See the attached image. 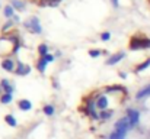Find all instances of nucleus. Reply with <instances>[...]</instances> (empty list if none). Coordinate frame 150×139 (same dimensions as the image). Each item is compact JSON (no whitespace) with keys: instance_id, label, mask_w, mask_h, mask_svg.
I'll return each instance as SVG.
<instances>
[{"instance_id":"f257e3e1","label":"nucleus","mask_w":150,"mask_h":139,"mask_svg":"<svg viewBox=\"0 0 150 139\" xmlns=\"http://www.w3.org/2000/svg\"><path fill=\"white\" fill-rule=\"evenodd\" d=\"M150 39L146 36H133L130 41V49L137 51V49H149Z\"/></svg>"},{"instance_id":"f03ea898","label":"nucleus","mask_w":150,"mask_h":139,"mask_svg":"<svg viewBox=\"0 0 150 139\" xmlns=\"http://www.w3.org/2000/svg\"><path fill=\"white\" fill-rule=\"evenodd\" d=\"M25 28H26L28 31H31L32 34H41V32H42V28H41V25H40V20H38V17H35V16L25 22Z\"/></svg>"},{"instance_id":"7ed1b4c3","label":"nucleus","mask_w":150,"mask_h":139,"mask_svg":"<svg viewBox=\"0 0 150 139\" xmlns=\"http://www.w3.org/2000/svg\"><path fill=\"white\" fill-rule=\"evenodd\" d=\"M128 128H130V123H128V119L127 117L125 119H121V120H118L115 123V132L118 135H121L122 138H125V133H127Z\"/></svg>"},{"instance_id":"20e7f679","label":"nucleus","mask_w":150,"mask_h":139,"mask_svg":"<svg viewBox=\"0 0 150 139\" xmlns=\"http://www.w3.org/2000/svg\"><path fill=\"white\" fill-rule=\"evenodd\" d=\"M127 119H128V123H130V126L133 128V126H136V125L139 123L140 113H139L137 110H134V109H130V110H128V115H127Z\"/></svg>"},{"instance_id":"39448f33","label":"nucleus","mask_w":150,"mask_h":139,"mask_svg":"<svg viewBox=\"0 0 150 139\" xmlns=\"http://www.w3.org/2000/svg\"><path fill=\"white\" fill-rule=\"evenodd\" d=\"M54 59V57L51 55V54H47V55H44L41 59H40V62H38V70L41 71V73H44L45 71V65L48 64V62H51Z\"/></svg>"},{"instance_id":"423d86ee","label":"nucleus","mask_w":150,"mask_h":139,"mask_svg":"<svg viewBox=\"0 0 150 139\" xmlns=\"http://www.w3.org/2000/svg\"><path fill=\"white\" fill-rule=\"evenodd\" d=\"M95 106L100 109V110H105L106 109V106H108V98L105 97V96H99L98 98H96V101H95Z\"/></svg>"},{"instance_id":"0eeeda50","label":"nucleus","mask_w":150,"mask_h":139,"mask_svg":"<svg viewBox=\"0 0 150 139\" xmlns=\"http://www.w3.org/2000/svg\"><path fill=\"white\" fill-rule=\"evenodd\" d=\"M124 55H125L124 52L115 54V55H112V57H111V58L108 59V62H106V64H108V65H115V64H118V62H120V61H121V59L124 58Z\"/></svg>"},{"instance_id":"6e6552de","label":"nucleus","mask_w":150,"mask_h":139,"mask_svg":"<svg viewBox=\"0 0 150 139\" xmlns=\"http://www.w3.org/2000/svg\"><path fill=\"white\" fill-rule=\"evenodd\" d=\"M1 67L6 70V71H13V67H15V62L12 61V59H3V62H1Z\"/></svg>"},{"instance_id":"1a4fd4ad","label":"nucleus","mask_w":150,"mask_h":139,"mask_svg":"<svg viewBox=\"0 0 150 139\" xmlns=\"http://www.w3.org/2000/svg\"><path fill=\"white\" fill-rule=\"evenodd\" d=\"M15 73H16L18 75H25V74H28V73H29V68H28V67H25L23 64H19V65H18V68L15 70Z\"/></svg>"},{"instance_id":"9d476101","label":"nucleus","mask_w":150,"mask_h":139,"mask_svg":"<svg viewBox=\"0 0 150 139\" xmlns=\"http://www.w3.org/2000/svg\"><path fill=\"white\" fill-rule=\"evenodd\" d=\"M147 96H150V84L146 86V87H143L140 92L137 93V98H144V97H147Z\"/></svg>"},{"instance_id":"9b49d317","label":"nucleus","mask_w":150,"mask_h":139,"mask_svg":"<svg viewBox=\"0 0 150 139\" xmlns=\"http://www.w3.org/2000/svg\"><path fill=\"white\" fill-rule=\"evenodd\" d=\"M31 107H32L31 101H28V100H22V101H19V109H21V110H29Z\"/></svg>"},{"instance_id":"f8f14e48","label":"nucleus","mask_w":150,"mask_h":139,"mask_svg":"<svg viewBox=\"0 0 150 139\" xmlns=\"http://www.w3.org/2000/svg\"><path fill=\"white\" fill-rule=\"evenodd\" d=\"M3 12H4V16H6V17H13V16H15V10H13L12 6H6Z\"/></svg>"},{"instance_id":"ddd939ff","label":"nucleus","mask_w":150,"mask_h":139,"mask_svg":"<svg viewBox=\"0 0 150 139\" xmlns=\"http://www.w3.org/2000/svg\"><path fill=\"white\" fill-rule=\"evenodd\" d=\"M12 7H15V9H18V10H23L25 4H23V1H21V0H12Z\"/></svg>"},{"instance_id":"4468645a","label":"nucleus","mask_w":150,"mask_h":139,"mask_svg":"<svg viewBox=\"0 0 150 139\" xmlns=\"http://www.w3.org/2000/svg\"><path fill=\"white\" fill-rule=\"evenodd\" d=\"M1 86L4 87V90H6V93H7V94H12V92H13V87L9 84V81H7V80H1Z\"/></svg>"},{"instance_id":"2eb2a0df","label":"nucleus","mask_w":150,"mask_h":139,"mask_svg":"<svg viewBox=\"0 0 150 139\" xmlns=\"http://www.w3.org/2000/svg\"><path fill=\"white\" fill-rule=\"evenodd\" d=\"M149 65H150V58H149V59H146L144 62H142V64H140V65L137 67V70H136V71H139V73H140V71H143V70H146V68H147Z\"/></svg>"},{"instance_id":"dca6fc26","label":"nucleus","mask_w":150,"mask_h":139,"mask_svg":"<svg viewBox=\"0 0 150 139\" xmlns=\"http://www.w3.org/2000/svg\"><path fill=\"white\" fill-rule=\"evenodd\" d=\"M38 52L41 54V57H44V55H47L48 54V48H47V45L45 44H42V45L38 46Z\"/></svg>"},{"instance_id":"f3484780","label":"nucleus","mask_w":150,"mask_h":139,"mask_svg":"<svg viewBox=\"0 0 150 139\" xmlns=\"http://www.w3.org/2000/svg\"><path fill=\"white\" fill-rule=\"evenodd\" d=\"M6 122H7L10 126H15V125H16V119H15L12 115H7V116H6Z\"/></svg>"},{"instance_id":"a211bd4d","label":"nucleus","mask_w":150,"mask_h":139,"mask_svg":"<svg viewBox=\"0 0 150 139\" xmlns=\"http://www.w3.org/2000/svg\"><path fill=\"white\" fill-rule=\"evenodd\" d=\"M10 100H12V94H3L1 96V103H10Z\"/></svg>"},{"instance_id":"6ab92c4d","label":"nucleus","mask_w":150,"mask_h":139,"mask_svg":"<svg viewBox=\"0 0 150 139\" xmlns=\"http://www.w3.org/2000/svg\"><path fill=\"white\" fill-rule=\"evenodd\" d=\"M112 116V112H106V110H103L102 113H100V119H109Z\"/></svg>"},{"instance_id":"aec40b11","label":"nucleus","mask_w":150,"mask_h":139,"mask_svg":"<svg viewBox=\"0 0 150 139\" xmlns=\"http://www.w3.org/2000/svg\"><path fill=\"white\" fill-rule=\"evenodd\" d=\"M44 112H45V115L51 116V115L54 113V107H52V106H45V107H44Z\"/></svg>"},{"instance_id":"412c9836","label":"nucleus","mask_w":150,"mask_h":139,"mask_svg":"<svg viewBox=\"0 0 150 139\" xmlns=\"http://www.w3.org/2000/svg\"><path fill=\"white\" fill-rule=\"evenodd\" d=\"M109 38H111V34H109V32H103V34L100 35V39H102V41H109Z\"/></svg>"},{"instance_id":"4be33fe9","label":"nucleus","mask_w":150,"mask_h":139,"mask_svg":"<svg viewBox=\"0 0 150 139\" xmlns=\"http://www.w3.org/2000/svg\"><path fill=\"white\" fill-rule=\"evenodd\" d=\"M89 54H91V57H99V54H100V51H98V49H91L89 51Z\"/></svg>"},{"instance_id":"5701e85b","label":"nucleus","mask_w":150,"mask_h":139,"mask_svg":"<svg viewBox=\"0 0 150 139\" xmlns=\"http://www.w3.org/2000/svg\"><path fill=\"white\" fill-rule=\"evenodd\" d=\"M118 90H124V87H118V86H115V87H109V89H106V92H118Z\"/></svg>"},{"instance_id":"b1692460","label":"nucleus","mask_w":150,"mask_h":139,"mask_svg":"<svg viewBox=\"0 0 150 139\" xmlns=\"http://www.w3.org/2000/svg\"><path fill=\"white\" fill-rule=\"evenodd\" d=\"M12 25H13V22H12V20H9V22H7V23H6V25L3 26V29H1V31H3V32H4V31H7V29H9V28H10Z\"/></svg>"},{"instance_id":"393cba45","label":"nucleus","mask_w":150,"mask_h":139,"mask_svg":"<svg viewBox=\"0 0 150 139\" xmlns=\"http://www.w3.org/2000/svg\"><path fill=\"white\" fill-rule=\"evenodd\" d=\"M112 1V6L114 7H118V0H111Z\"/></svg>"}]
</instances>
